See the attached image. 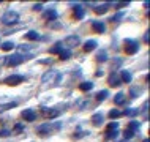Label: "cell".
<instances>
[{"mask_svg":"<svg viewBox=\"0 0 150 142\" xmlns=\"http://www.w3.org/2000/svg\"><path fill=\"white\" fill-rule=\"evenodd\" d=\"M2 49H3V51H11V49H14V43H11V41L2 43Z\"/></svg>","mask_w":150,"mask_h":142,"instance_id":"cell-27","label":"cell"},{"mask_svg":"<svg viewBox=\"0 0 150 142\" xmlns=\"http://www.w3.org/2000/svg\"><path fill=\"white\" fill-rule=\"evenodd\" d=\"M92 27H93V32H96V33H103V32L106 30L104 24L100 22V21H93V22H92Z\"/></svg>","mask_w":150,"mask_h":142,"instance_id":"cell-12","label":"cell"},{"mask_svg":"<svg viewBox=\"0 0 150 142\" xmlns=\"http://www.w3.org/2000/svg\"><path fill=\"white\" fill-rule=\"evenodd\" d=\"M22 129H24V125H21V123H18L14 126V131H22Z\"/></svg>","mask_w":150,"mask_h":142,"instance_id":"cell-37","label":"cell"},{"mask_svg":"<svg viewBox=\"0 0 150 142\" xmlns=\"http://www.w3.org/2000/svg\"><path fill=\"white\" fill-rule=\"evenodd\" d=\"M33 10H35V11H41V10H43V3H35V5H33Z\"/></svg>","mask_w":150,"mask_h":142,"instance_id":"cell-35","label":"cell"},{"mask_svg":"<svg viewBox=\"0 0 150 142\" xmlns=\"http://www.w3.org/2000/svg\"><path fill=\"white\" fill-rule=\"evenodd\" d=\"M22 119L24 120H27V122H33V120H36V114L32 111V109H25V111H22Z\"/></svg>","mask_w":150,"mask_h":142,"instance_id":"cell-10","label":"cell"},{"mask_svg":"<svg viewBox=\"0 0 150 142\" xmlns=\"http://www.w3.org/2000/svg\"><path fill=\"white\" fill-rule=\"evenodd\" d=\"M129 95H131L133 98H136V96H139V95H141V88H139V87H133L131 90H129Z\"/></svg>","mask_w":150,"mask_h":142,"instance_id":"cell-30","label":"cell"},{"mask_svg":"<svg viewBox=\"0 0 150 142\" xmlns=\"http://www.w3.org/2000/svg\"><path fill=\"white\" fill-rule=\"evenodd\" d=\"M108 82L111 87H119V85H122V81H120V76L117 74V73H111L108 78Z\"/></svg>","mask_w":150,"mask_h":142,"instance_id":"cell-9","label":"cell"},{"mask_svg":"<svg viewBox=\"0 0 150 142\" xmlns=\"http://www.w3.org/2000/svg\"><path fill=\"white\" fill-rule=\"evenodd\" d=\"M16 106H18V103H16V101H11V103L2 104V106H0V111H8V109H11V107H16Z\"/></svg>","mask_w":150,"mask_h":142,"instance_id":"cell-25","label":"cell"},{"mask_svg":"<svg viewBox=\"0 0 150 142\" xmlns=\"http://www.w3.org/2000/svg\"><path fill=\"white\" fill-rule=\"evenodd\" d=\"M63 51V44L62 43H57V44H54V46L49 49V52L51 54H60V52Z\"/></svg>","mask_w":150,"mask_h":142,"instance_id":"cell-19","label":"cell"},{"mask_svg":"<svg viewBox=\"0 0 150 142\" xmlns=\"http://www.w3.org/2000/svg\"><path fill=\"white\" fill-rule=\"evenodd\" d=\"M114 103L115 104H123L125 103V93L123 92H119L115 95V98H114Z\"/></svg>","mask_w":150,"mask_h":142,"instance_id":"cell-20","label":"cell"},{"mask_svg":"<svg viewBox=\"0 0 150 142\" xmlns=\"http://www.w3.org/2000/svg\"><path fill=\"white\" fill-rule=\"evenodd\" d=\"M96 60H98V62H106L108 60V52L106 51H100L98 54H96Z\"/></svg>","mask_w":150,"mask_h":142,"instance_id":"cell-23","label":"cell"},{"mask_svg":"<svg viewBox=\"0 0 150 142\" xmlns=\"http://www.w3.org/2000/svg\"><path fill=\"white\" fill-rule=\"evenodd\" d=\"M108 95H109L108 90H101V92L96 93V100H98V101H104V100L108 98Z\"/></svg>","mask_w":150,"mask_h":142,"instance_id":"cell-24","label":"cell"},{"mask_svg":"<svg viewBox=\"0 0 150 142\" xmlns=\"http://www.w3.org/2000/svg\"><path fill=\"white\" fill-rule=\"evenodd\" d=\"M123 16H125V13H122V11H120V13H117V14L112 16V18H111V21H112V22H119L120 19L123 18Z\"/></svg>","mask_w":150,"mask_h":142,"instance_id":"cell-33","label":"cell"},{"mask_svg":"<svg viewBox=\"0 0 150 142\" xmlns=\"http://www.w3.org/2000/svg\"><path fill=\"white\" fill-rule=\"evenodd\" d=\"M30 47L32 46H29V44H27V46H24V44H22V46H19V49H21V51H29Z\"/></svg>","mask_w":150,"mask_h":142,"instance_id":"cell-39","label":"cell"},{"mask_svg":"<svg viewBox=\"0 0 150 142\" xmlns=\"http://www.w3.org/2000/svg\"><path fill=\"white\" fill-rule=\"evenodd\" d=\"M122 115H123V112L119 111V109H112V111L109 112V119H112V120H114V119H119V117H122Z\"/></svg>","mask_w":150,"mask_h":142,"instance_id":"cell-22","label":"cell"},{"mask_svg":"<svg viewBox=\"0 0 150 142\" xmlns=\"http://www.w3.org/2000/svg\"><path fill=\"white\" fill-rule=\"evenodd\" d=\"M103 120H104V115H103L101 112L93 114V117H92V123L95 125V126H100V125H103Z\"/></svg>","mask_w":150,"mask_h":142,"instance_id":"cell-11","label":"cell"},{"mask_svg":"<svg viewBox=\"0 0 150 142\" xmlns=\"http://www.w3.org/2000/svg\"><path fill=\"white\" fill-rule=\"evenodd\" d=\"M108 10H109V5H108V3H103V5H98V6L93 8V11H95L96 14H104Z\"/></svg>","mask_w":150,"mask_h":142,"instance_id":"cell-16","label":"cell"},{"mask_svg":"<svg viewBox=\"0 0 150 142\" xmlns=\"http://www.w3.org/2000/svg\"><path fill=\"white\" fill-rule=\"evenodd\" d=\"M44 19H47V21H54V19H57V11L55 10H47L46 13H44Z\"/></svg>","mask_w":150,"mask_h":142,"instance_id":"cell-17","label":"cell"},{"mask_svg":"<svg viewBox=\"0 0 150 142\" xmlns=\"http://www.w3.org/2000/svg\"><path fill=\"white\" fill-rule=\"evenodd\" d=\"M123 6H128V2H119V3H115V8H123Z\"/></svg>","mask_w":150,"mask_h":142,"instance_id":"cell-36","label":"cell"},{"mask_svg":"<svg viewBox=\"0 0 150 142\" xmlns=\"http://www.w3.org/2000/svg\"><path fill=\"white\" fill-rule=\"evenodd\" d=\"M144 41H145V43H149V32H145V35H144Z\"/></svg>","mask_w":150,"mask_h":142,"instance_id":"cell-41","label":"cell"},{"mask_svg":"<svg viewBox=\"0 0 150 142\" xmlns=\"http://www.w3.org/2000/svg\"><path fill=\"white\" fill-rule=\"evenodd\" d=\"M144 142H149V139H144Z\"/></svg>","mask_w":150,"mask_h":142,"instance_id":"cell-42","label":"cell"},{"mask_svg":"<svg viewBox=\"0 0 150 142\" xmlns=\"http://www.w3.org/2000/svg\"><path fill=\"white\" fill-rule=\"evenodd\" d=\"M0 136H10V131H8V129H2V131H0Z\"/></svg>","mask_w":150,"mask_h":142,"instance_id":"cell-38","label":"cell"},{"mask_svg":"<svg viewBox=\"0 0 150 142\" xmlns=\"http://www.w3.org/2000/svg\"><path fill=\"white\" fill-rule=\"evenodd\" d=\"M18 21H19V13L14 10L6 11V13L2 16V24H5V25H11V24H16Z\"/></svg>","mask_w":150,"mask_h":142,"instance_id":"cell-1","label":"cell"},{"mask_svg":"<svg viewBox=\"0 0 150 142\" xmlns=\"http://www.w3.org/2000/svg\"><path fill=\"white\" fill-rule=\"evenodd\" d=\"M79 43H81V40H79L78 35H70V36L65 38V44H67L68 47H76Z\"/></svg>","mask_w":150,"mask_h":142,"instance_id":"cell-8","label":"cell"},{"mask_svg":"<svg viewBox=\"0 0 150 142\" xmlns=\"http://www.w3.org/2000/svg\"><path fill=\"white\" fill-rule=\"evenodd\" d=\"M139 125H141V123H139V122H137V120H131V122H129V123H128V129H131V131L134 133L136 129L139 128Z\"/></svg>","mask_w":150,"mask_h":142,"instance_id":"cell-26","label":"cell"},{"mask_svg":"<svg viewBox=\"0 0 150 142\" xmlns=\"http://www.w3.org/2000/svg\"><path fill=\"white\" fill-rule=\"evenodd\" d=\"M93 84L92 82H81L79 84V90L81 92H87V90H92Z\"/></svg>","mask_w":150,"mask_h":142,"instance_id":"cell-21","label":"cell"},{"mask_svg":"<svg viewBox=\"0 0 150 142\" xmlns=\"http://www.w3.org/2000/svg\"><path fill=\"white\" fill-rule=\"evenodd\" d=\"M139 51V43L134 41V40H125V52L129 55L136 54Z\"/></svg>","mask_w":150,"mask_h":142,"instance_id":"cell-4","label":"cell"},{"mask_svg":"<svg viewBox=\"0 0 150 142\" xmlns=\"http://www.w3.org/2000/svg\"><path fill=\"white\" fill-rule=\"evenodd\" d=\"M60 111L59 109H52V107H43L41 109V115L46 117V119H55V117H59Z\"/></svg>","mask_w":150,"mask_h":142,"instance_id":"cell-5","label":"cell"},{"mask_svg":"<svg viewBox=\"0 0 150 142\" xmlns=\"http://www.w3.org/2000/svg\"><path fill=\"white\" fill-rule=\"evenodd\" d=\"M55 78H57V71H55V70H49L47 73H44V74H43L41 82H43V84L52 82V81H55Z\"/></svg>","mask_w":150,"mask_h":142,"instance_id":"cell-7","label":"cell"},{"mask_svg":"<svg viewBox=\"0 0 150 142\" xmlns=\"http://www.w3.org/2000/svg\"><path fill=\"white\" fill-rule=\"evenodd\" d=\"M59 57H60V60H68V59H70V57H71V52L68 51V49H67V51L63 49V51H62V52H60V54H59Z\"/></svg>","mask_w":150,"mask_h":142,"instance_id":"cell-28","label":"cell"},{"mask_svg":"<svg viewBox=\"0 0 150 142\" xmlns=\"http://www.w3.org/2000/svg\"><path fill=\"white\" fill-rule=\"evenodd\" d=\"M40 63H44V65H46V63H51V59H44V60H40Z\"/></svg>","mask_w":150,"mask_h":142,"instance_id":"cell-40","label":"cell"},{"mask_svg":"<svg viewBox=\"0 0 150 142\" xmlns=\"http://www.w3.org/2000/svg\"><path fill=\"white\" fill-rule=\"evenodd\" d=\"M25 40H29V41H36V40H40V33L35 30H30L25 33Z\"/></svg>","mask_w":150,"mask_h":142,"instance_id":"cell-15","label":"cell"},{"mask_svg":"<svg viewBox=\"0 0 150 142\" xmlns=\"http://www.w3.org/2000/svg\"><path fill=\"white\" fill-rule=\"evenodd\" d=\"M139 114V111L137 109H127V111L123 112V115H129V117H134V115H137Z\"/></svg>","mask_w":150,"mask_h":142,"instance_id":"cell-31","label":"cell"},{"mask_svg":"<svg viewBox=\"0 0 150 142\" xmlns=\"http://www.w3.org/2000/svg\"><path fill=\"white\" fill-rule=\"evenodd\" d=\"M32 55H21V54H14V55H10L6 57V65L8 66H16V65H21L24 60H29Z\"/></svg>","mask_w":150,"mask_h":142,"instance_id":"cell-2","label":"cell"},{"mask_svg":"<svg viewBox=\"0 0 150 142\" xmlns=\"http://www.w3.org/2000/svg\"><path fill=\"white\" fill-rule=\"evenodd\" d=\"M117 136H119V129H114V131H108V134H106L108 139H115Z\"/></svg>","mask_w":150,"mask_h":142,"instance_id":"cell-32","label":"cell"},{"mask_svg":"<svg viewBox=\"0 0 150 142\" xmlns=\"http://www.w3.org/2000/svg\"><path fill=\"white\" fill-rule=\"evenodd\" d=\"M123 136L127 137V139H131V137L134 136V133H133L131 129H128V128H127V129H125V134H123Z\"/></svg>","mask_w":150,"mask_h":142,"instance_id":"cell-34","label":"cell"},{"mask_svg":"<svg viewBox=\"0 0 150 142\" xmlns=\"http://www.w3.org/2000/svg\"><path fill=\"white\" fill-rule=\"evenodd\" d=\"M114 129H119V123H117V122H111V123L106 126V133L108 131H114Z\"/></svg>","mask_w":150,"mask_h":142,"instance_id":"cell-29","label":"cell"},{"mask_svg":"<svg viewBox=\"0 0 150 142\" xmlns=\"http://www.w3.org/2000/svg\"><path fill=\"white\" fill-rule=\"evenodd\" d=\"M60 128V123H55V125H51V123H44V125H40L38 126V134H41V136H47V134H51L54 129H59Z\"/></svg>","mask_w":150,"mask_h":142,"instance_id":"cell-3","label":"cell"},{"mask_svg":"<svg viewBox=\"0 0 150 142\" xmlns=\"http://www.w3.org/2000/svg\"><path fill=\"white\" fill-rule=\"evenodd\" d=\"M96 47V41L95 40H88V41H86L84 43V51L86 52H90V51H93Z\"/></svg>","mask_w":150,"mask_h":142,"instance_id":"cell-14","label":"cell"},{"mask_svg":"<svg viewBox=\"0 0 150 142\" xmlns=\"http://www.w3.org/2000/svg\"><path fill=\"white\" fill-rule=\"evenodd\" d=\"M120 81H122V82H131V73L127 71V70H123V71H122V74H120Z\"/></svg>","mask_w":150,"mask_h":142,"instance_id":"cell-18","label":"cell"},{"mask_svg":"<svg viewBox=\"0 0 150 142\" xmlns=\"http://www.w3.org/2000/svg\"><path fill=\"white\" fill-rule=\"evenodd\" d=\"M73 14H74L76 19H82L84 18V8L81 5H76L74 8H73Z\"/></svg>","mask_w":150,"mask_h":142,"instance_id":"cell-13","label":"cell"},{"mask_svg":"<svg viewBox=\"0 0 150 142\" xmlns=\"http://www.w3.org/2000/svg\"><path fill=\"white\" fill-rule=\"evenodd\" d=\"M22 81H24V76L11 74V76H8V78L5 79V84H8V85H18V84H21Z\"/></svg>","mask_w":150,"mask_h":142,"instance_id":"cell-6","label":"cell"}]
</instances>
